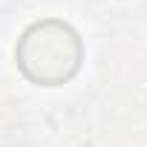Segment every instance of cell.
<instances>
[{
  "label": "cell",
  "mask_w": 147,
  "mask_h": 147,
  "mask_svg": "<svg viewBox=\"0 0 147 147\" xmlns=\"http://www.w3.org/2000/svg\"><path fill=\"white\" fill-rule=\"evenodd\" d=\"M15 61L38 87H61L84 66V40L69 23L58 18L38 20L23 29L15 46Z\"/></svg>",
  "instance_id": "6da1fadb"
}]
</instances>
